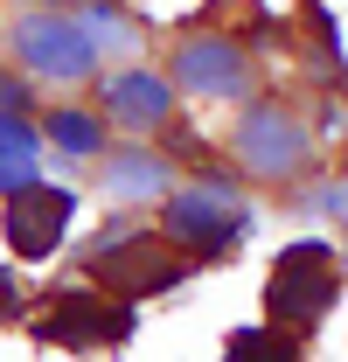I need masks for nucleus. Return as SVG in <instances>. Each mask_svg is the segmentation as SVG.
<instances>
[{
	"label": "nucleus",
	"instance_id": "obj_15",
	"mask_svg": "<svg viewBox=\"0 0 348 362\" xmlns=\"http://www.w3.org/2000/svg\"><path fill=\"white\" fill-rule=\"evenodd\" d=\"M0 146L7 153H35V133L21 126V112H0Z\"/></svg>",
	"mask_w": 348,
	"mask_h": 362
},
{
	"label": "nucleus",
	"instance_id": "obj_17",
	"mask_svg": "<svg viewBox=\"0 0 348 362\" xmlns=\"http://www.w3.org/2000/svg\"><path fill=\"white\" fill-rule=\"evenodd\" d=\"M14 300H21V286H14V279H7V272H0V320L14 314Z\"/></svg>",
	"mask_w": 348,
	"mask_h": 362
},
{
	"label": "nucleus",
	"instance_id": "obj_3",
	"mask_svg": "<svg viewBox=\"0 0 348 362\" xmlns=\"http://www.w3.org/2000/svg\"><path fill=\"white\" fill-rule=\"evenodd\" d=\"M70 216H77V195L70 188H42V181L14 188L7 195V244H14V258H49L63 244Z\"/></svg>",
	"mask_w": 348,
	"mask_h": 362
},
{
	"label": "nucleus",
	"instance_id": "obj_7",
	"mask_svg": "<svg viewBox=\"0 0 348 362\" xmlns=\"http://www.w3.org/2000/svg\"><path fill=\"white\" fill-rule=\"evenodd\" d=\"M174 77L188 90H202V98H237L244 90V49L223 42V35H195V42H181V56H174Z\"/></svg>",
	"mask_w": 348,
	"mask_h": 362
},
{
	"label": "nucleus",
	"instance_id": "obj_4",
	"mask_svg": "<svg viewBox=\"0 0 348 362\" xmlns=\"http://www.w3.org/2000/svg\"><path fill=\"white\" fill-rule=\"evenodd\" d=\"M14 49H21V63H35L42 77H84L91 63H98L91 35L70 14H21V21H14Z\"/></svg>",
	"mask_w": 348,
	"mask_h": 362
},
{
	"label": "nucleus",
	"instance_id": "obj_12",
	"mask_svg": "<svg viewBox=\"0 0 348 362\" xmlns=\"http://www.w3.org/2000/svg\"><path fill=\"white\" fill-rule=\"evenodd\" d=\"M84 35H91V49H132V21L112 14V0H91L84 7Z\"/></svg>",
	"mask_w": 348,
	"mask_h": 362
},
{
	"label": "nucleus",
	"instance_id": "obj_5",
	"mask_svg": "<svg viewBox=\"0 0 348 362\" xmlns=\"http://www.w3.org/2000/svg\"><path fill=\"white\" fill-rule=\"evenodd\" d=\"M126 334H132V307H98L91 293H63L35 320V341H49V349H98V341H126Z\"/></svg>",
	"mask_w": 348,
	"mask_h": 362
},
{
	"label": "nucleus",
	"instance_id": "obj_11",
	"mask_svg": "<svg viewBox=\"0 0 348 362\" xmlns=\"http://www.w3.org/2000/svg\"><path fill=\"white\" fill-rule=\"evenodd\" d=\"M300 349L293 341H279L272 327H237L230 334V362H293Z\"/></svg>",
	"mask_w": 348,
	"mask_h": 362
},
{
	"label": "nucleus",
	"instance_id": "obj_10",
	"mask_svg": "<svg viewBox=\"0 0 348 362\" xmlns=\"http://www.w3.org/2000/svg\"><path fill=\"white\" fill-rule=\"evenodd\" d=\"M112 195H126V202H146V195H161L168 188V160H153V153H119L112 160V175H105Z\"/></svg>",
	"mask_w": 348,
	"mask_h": 362
},
{
	"label": "nucleus",
	"instance_id": "obj_2",
	"mask_svg": "<svg viewBox=\"0 0 348 362\" xmlns=\"http://www.w3.org/2000/svg\"><path fill=\"white\" fill-rule=\"evenodd\" d=\"M265 307L279 327H313V320L335 307V258H327V244H293L279 272H272V286H265Z\"/></svg>",
	"mask_w": 348,
	"mask_h": 362
},
{
	"label": "nucleus",
	"instance_id": "obj_6",
	"mask_svg": "<svg viewBox=\"0 0 348 362\" xmlns=\"http://www.w3.org/2000/svg\"><path fill=\"white\" fill-rule=\"evenodd\" d=\"M237 153H244L251 175L286 181V175H300V160H306V126L293 112H251L237 126Z\"/></svg>",
	"mask_w": 348,
	"mask_h": 362
},
{
	"label": "nucleus",
	"instance_id": "obj_13",
	"mask_svg": "<svg viewBox=\"0 0 348 362\" xmlns=\"http://www.w3.org/2000/svg\"><path fill=\"white\" fill-rule=\"evenodd\" d=\"M49 139H56V146H63V153H98V119H84V112H56V119H49Z\"/></svg>",
	"mask_w": 348,
	"mask_h": 362
},
{
	"label": "nucleus",
	"instance_id": "obj_14",
	"mask_svg": "<svg viewBox=\"0 0 348 362\" xmlns=\"http://www.w3.org/2000/svg\"><path fill=\"white\" fill-rule=\"evenodd\" d=\"M35 181V153H7L0 146V195H14V188H28Z\"/></svg>",
	"mask_w": 348,
	"mask_h": 362
},
{
	"label": "nucleus",
	"instance_id": "obj_9",
	"mask_svg": "<svg viewBox=\"0 0 348 362\" xmlns=\"http://www.w3.org/2000/svg\"><path fill=\"white\" fill-rule=\"evenodd\" d=\"M105 105H112V119H119V126L153 133V126L168 119V84H161V77H146V70H119V77L105 84Z\"/></svg>",
	"mask_w": 348,
	"mask_h": 362
},
{
	"label": "nucleus",
	"instance_id": "obj_16",
	"mask_svg": "<svg viewBox=\"0 0 348 362\" xmlns=\"http://www.w3.org/2000/svg\"><path fill=\"white\" fill-rule=\"evenodd\" d=\"M0 112H28V84L21 77H0Z\"/></svg>",
	"mask_w": 348,
	"mask_h": 362
},
{
	"label": "nucleus",
	"instance_id": "obj_8",
	"mask_svg": "<svg viewBox=\"0 0 348 362\" xmlns=\"http://www.w3.org/2000/svg\"><path fill=\"white\" fill-rule=\"evenodd\" d=\"M126 244H132L126 258H105V251L91 258V265H98V279H119L126 293H161V286H174V279H181V258H174V251L146 244V237H126Z\"/></svg>",
	"mask_w": 348,
	"mask_h": 362
},
{
	"label": "nucleus",
	"instance_id": "obj_1",
	"mask_svg": "<svg viewBox=\"0 0 348 362\" xmlns=\"http://www.w3.org/2000/svg\"><path fill=\"white\" fill-rule=\"evenodd\" d=\"M244 230H251V209L237 202L230 181H202L188 195H168V237L188 244L195 258H216L223 244H237Z\"/></svg>",
	"mask_w": 348,
	"mask_h": 362
}]
</instances>
